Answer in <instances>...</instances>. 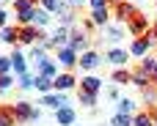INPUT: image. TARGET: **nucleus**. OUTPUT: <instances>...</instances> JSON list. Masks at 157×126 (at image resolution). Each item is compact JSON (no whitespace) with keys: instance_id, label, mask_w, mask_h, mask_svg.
Wrapping results in <instances>:
<instances>
[{"instance_id":"obj_1","label":"nucleus","mask_w":157,"mask_h":126,"mask_svg":"<svg viewBox=\"0 0 157 126\" xmlns=\"http://www.w3.org/2000/svg\"><path fill=\"white\" fill-rule=\"evenodd\" d=\"M3 110H8L17 121H36V118H39V110L30 107L28 102H14L11 107H3Z\"/></svg>"},{"instance_id":"obj_2","label":"nucleus","mask_w":157,"mask_h":126,"mask_svg":"<svg viewBox=\"0 0 157 126\" xmlns=\"http://www.w3.org/2000/svg\"><path fill=\"white\" fill-rule=\"evenodd\" d=\"M69 49H75L77 55H83L86 49H88V36H86V30H72V36H69V44H66Z\"/></svg>"},{"instance_id":"obj_3","label":"nucleus","mask_w":157,"mask_h":126,"mask_svg":"<svg viewBox=\"0 0 157 126\" xmlns=\"http://www.w3.org/2000/svg\"><path fill=\"white\" fill-rule=\"evenodd\" d=\"M77 66H80V69H86V71H91V69L102 66V55H99V52H94V49H86V52L77 58Z\"/></svg>"},{"instance_id":"obj_4","label":"nucleus","mask_w":157,"mask_h":126,"mask_svg":"<svg viewBox=\"0 0 157 126\" xmlns=\"http://www.w3.org/2000/svg\"><path fill=\"white\" fill-rule=\"evenodd\" d=\"M36 69H39L36 74H41V77H50V80H55V77H58V69H61V66H58L55 60H50V58L44 55V58H39V60H36Z\"/></svg>"},{"instance_id":"obj_5","label":"nucleus","mask_w":157,"mask_h":126,"mask_svg":"<svg viewBox=\"0 0 157 126\" xmlns=\"http://www.w3.org/2000/svg\"><path fill=\"white\" fill-rule=\"evenodd\" d=\"M113 14H116V19H119V22H124V25H127V22H130L135 14H138V8H135L132 3L119 0V3H116V8H113Z\"/></svg>"},{"instance_id":"obj_6","label":"nucleus","mask_w":157,"mask_h":126,"mask_svg":"<svg viewBox=\"0 0 157 126\" xmlns=\"http://www.w3.org/2000/svg\"><path fill=\"white\" fill-rule=\"evenodd\" d=\"M77 58H80V55H77L75 49H69V47H58V60H55V63H58L61 69H72V66H77Z\"/></svg>"},{"instance_id":"obj_7","label":"nucleus","mask_w":157,"mask_h":126,"mask_svg":"<svg viewBox=\"0 0 157 126\" xmlns=\"http://www.w3.org/2000/svg\"><path fill=\"white\" fill-rule=\"evenodd\" d=\"M127 30H130L132 36H144V33L149 30V19H146L144 14H135V16L127 22Z\"/></svg>"},{"instance_id":"obj_8","label":"nucleus","mask_w":157,"mask_h":126,"mask_svg":"<svg viewBox=\"0 0 157 126\" xmlns=\"http://www.w3.org/2000/svg\"><path fill=\"white\" fill-rule=\"evenodd\" d=\"M19 41H22V44H36V41H41L39 27H33V25H22V27H19Z\"/></svg>"},{"instance_id":"obj_9","label":"nucleus","mask_w":157,"mask_h":126,"mask_svg":"<svg viewBox=\"0 0 157 126\" xmlns=\"http://www.w3.org/2000/svg\"><path fill=\"white\" fill-rule=\"evenodd\" d=\"M105 60L121 69V66H127V60H130V52H127V49H108V52H105Z\"/></svg>"},{"instance_id":"obj_10","label":"nucleus","mask_w":157,"mask_h":126,"mask_svg":"<svg viewBox=\"0 0 157 126\" xmlns=\"http://www.w3.org/2000/svg\"><path fill=\"white\" fill-rule=\"evenodd\" d=\"M75 82H77V80H75V74H69V71H63V74H58V77L52 80V88L63 93V91H69V88H75Z\"/></svg>"},{"instance_id":"obj_11","label":"nucleus","mask_w":157,"mask_h":126,"mask_svg":"<svg viewBox=\"0 0 157 126\" xmlns=\"http://www.w3.org/2000/svg\"><path fill=\"white\" fill-rule=\"evenodd\" d=\"M11 71H17V77L19 74H28V60H25V55L22 52H11Z\"/></svg>"},{"instance_id":"obj_12","label":"nucleus","mask_w":157,"mask_h":126,"mask_svg":"<svg viewBox=\"0 0 157 126\" xmlns=\"http://www.w3.org/2000/svg\"><path fill=\"white\" fill-rule=\"evenodd\" d=\"M55 121H58L61 126H69V124H75V110H72L69 104L58 107V110H55Z\"/></svg>"},{"instance_id":"obj_13","label":"nucleus","mask_w":157,"mask_h":126,"mask_svg":"<svg viewBox=\"0 0 157 126\" xmlns=\"http://www.w3.org/2000/svg\"><path fill=\"white\" fill-rule=\"evenodd\" d=\"M141 69L149 74V80H152V85L157 88V60L155 58H149V55H144V60H141Z\"/></svg>"},{"instance_id":"obj_14","label":"nucleus","mask_w":157,"mask_h":126,"mask_svg":"<svg viewBox=\"0 0 157 126\" xmlns=\"http://www.w3.org/2000/svg\"><path fill=\"white\" fill-rule=\"evenodd\" d=\"M102 80L99 77H83V82H80V91H88V93H99L102 91Z\"/></svg>"},{"instance_id":"obj_15","label":"nucleus","mask_w":157,"mask_h":126,"mask_svg":"<svg viewBox=\"0 0 157 126\" xmlns=\"http://www.w3.org/2000/svg\"><path fill=\"white\" fill-rule=\"evenodd\" d=\"M69 36H72V33H69V27L63 25V27H58V30L52 33L50 41H52V47H66V44H69Z\"/></svg>"},{"instance_id":"obj_16","label":"nucleus","mask_w":157,"mask_h":126,"mask_svg":"<svg viewBox=\"0 0 157 126\" xmlns=\"http://www.w3.org/2000/svg\"><path fill=\"white\" fill-rule=\"evenodd\" d=\"M149 47H152V44H149L144 36H138V38L132 41V47H130V55H138V58H144V55L149 52Z\"/></svg>"},{"instance_id":"obj_17","label":"nucleus","mask_w":157,"mask_h":126,"mask_svg":"<svg viewBox=\"0 0 157 126\" xmlns=\"http://www.w3.org/2000/svg\"><path fill=\"white\" fill-rule=\"evenodd\" d=\"M30 25H33V27H39V30H41V27H47V25H50V14H47L44 8H36V11H33V22H30Z\"/></svg>"},{"instance_id":"obj_18","label":"nucleus","mask_w":157,"mask_h":126,"mask_svg":"<svg viewBox=\"0 0 157 126\" xmlns=\"http://www.w3.org/2000/svg\"><path fill=\"white\" fill-rule=\"evenodd\" d=\"M0 38L6 41V44H17L19 41V27H0Z\"/></svg>"},{"instance_id":"obj_19","label":"nucleus","mask_w":157,"mask_h":126,"mask_svg":"<svg viewBox=\"0 0 157 126\" xmlns=\"http://www.w3.org/2000/svg\"><path fill=\"white\" fill-rule=\"evenodd\" d=\"M91 19H94V25H99V27H105V25H108V19H110V8H94V14H91Z\"/></svg>"},{"instance_id":"obj_20","label":"nucleus","mask_w":157,"mask_h":126,"mask_svg":"<svg viewBox=\"0 0 157 126\" xmlns=\"http://www.w3.org/2000/svg\"><path fill=\"white\" fill-rule=\"evenodd\" d=\"M41 104H47V107H63L66 99H63V93L58 91V93H47V96L41 99Z\"/></svg>"},{"instance_id":"obj_21","label":"nucleus","mask_w":157,"mask_h":126,"mask_svg":"<svg viewBox=\"0 0 157 126\" xmlns=\"http://www.w3.org/2000/svg\"><path fill=\"white\" fill-rule=\"evenodd\" d=\"M132 85L146 88V85H152V80H149V74H146L144 69H138V71H132Z\"/></svg>"},{"instance_id":"obj_22","label":"nucleus","mask_w":157,"mask_h":126,"mask_svg":"<svg viewBox=\"0 0 157 126\" xmlns=\"http://www.w3.org/2000/svg\"><path fill=\"white\" fill-rule=\"evenodd\" d=\"M132 126H155V115L146 110V113H141V115L132 118Z\"/></svg>"},{"instance_id":"obj_23","label":"nucleus","mask_w":157,"mask_h":126,"mask_svg":"<svg viewBox=\"0 0 157 126\" xmlns=\"http://www.w3.org/2000/svg\"><path fill=\"white\" fill-rule=\"evenodd\" d=\"M58 19H61V22H63V25L69 27V25L75 22V8H69V5H63V8L58 11Z\"/></svg>"},{"instance_id":"obj_24","label":"nucleus","mask_w":157,"mask_h":126,"mask_svg":"<svg viewBox=\"0 0 157 126\" xmlns=\"http://www.w3.org/2000/svg\"><path fill=\"white\" fill-rule=\"evenodd\" d=\"M33 88H39L41 93H47V91L52 88V80H50V77H41V74H36V80H33Z\"/></svg>"},{"instance_id":"obj_25","label":"nucleus","mask_w":157,"mask_h":126,"mask_svg":"<svg viewBox=\"0 0 157 126\" xmlns=\"http://www.w3.org/2000/svg\"><path fill=\"white\" fill-rule=\"evenodd\" d=\"M63 5H66V0H41V8H44V11H55V14H58Z\"/></svg>"},{"instance_id":"obj_26","label":"nucleus","mask_w":157,"mask_h":126,"mask_svg":"<svg viewBox=\"0 0 157 126\" xmlns=\"http://www.w3.org/2000/svg\"><path fill=\"white\" fill-rule=\"evenodd\" d=\"M124 36V30L121 27H113V25H105V38H110V41H119Z\"/></svg>"},{"instance_id":"obj_27","label":"nucleus","mask_w":157,"mask_h":126,"mask_svg":"<svg viewBox=\"0 0 157 126\" xmlns=\"http://www.w3.org/2000/svg\"><path fill=\"white\" fill-rule=\"evenodd\" d=\"M77 99H80V104H83V107H94V104H97V93H88V91H80V96H77Z\"/></svg>"},{"instance_id":"obj_28","label":"nucleus","mask_w":157,"mask_h":126,"mask_svg":"<svg viewBox=\"0 0 157 126\" xmlns=\"http://www.w3.org/2000/svg\"><path fill=\"white\" fill-rule=\"evenodd\" d=\"M33 11H36V8H30V11H17V22H19V27L33 22Z\"/></svg>"},{"instance_id":"obj_29","label":"nucleus","mask_w":157,"mask_h":126,"mask_svg":"<svg viewBox=\"0 0 157 126\" xmlns=\"http://www.w3.org/2000/svg\"><path fill=\"white\" fill-rule=\"evenodd\" d=\"M113 126H132V115L116 113V115H113Z\"/></svg>"},{"instance_id":"obj_30","label":"nucleus","mask_w":157,"mask_h":126,"mask_svg":"<svg viewBox=\"0 0 157 126\" xmlns=\"http://www.w3.org/2000/svg\"><path fill=\"white\" fill-rule=\"evenodd\" d=\"M144 99H146V104L157 107V88L155 85H152V88H144Z\"/></svg>"},{"instance_id":"obj_31","label":"nucleus","mask_w":157,"mask_h":126,"mask_svg":"<svg viewBox=\"0 0 157 126\" xmlns=\"http://www.w3.org/2000/svg\"><path fill=\"white\" fill-rule=\"evenodd\" d=\"M33 80H36V77H30V74H19L17 85H19L22 91H30V88H33Z\"/></svg>"},{"instance_id":"obj_32","label":"nucleus","mask_w":157,"mask_h":126,"mask_svg":"<svg viewBox=\"0 0 157 126\" xmlns=\"http://www.w3.org/2000/svg\"><path fill=\"white\" fill-rule=\"evenodd\" d=\"M132 110H135V102H132V99H121V102H119V113L132 115Z\"/></svg>"},{"instance_id":"obj_33","label":"nucleus","mask_w":157,"mask_h":126,"mask_svg":"<svg viewBox=\"0 0 157 126\" xmlns=\"http://www.w3.org/2000/svg\"><path fill=\"white\" fill-rule=\"evenodd\" d=\"M36 3H39V0H14L17 11H30V8H36Z\"/></svg>"},{"instance_id":"obj_34","label":"nucleus","mask_w":157,"mask_h":126,"mask_svg":"<svg viewBox=\"0 0 157 126\" xmlns=\"http://www.w3.org/2000/svg\"><path fill=\"white\" fill-rule=\"evenodd\" d=\"M113 80H116V82H132V71H124V69H119V71L113 74Z\"/></svg>"},{"instance_id":"obj_35","label":"nucleus","mask_w":157,"mask_h":126,"mask_svg":"<svg viewBox=\"0 0 157 126\" xmlns=\"http://www.w3.org/2000/svg\"><path fill=\"white\" fill-rule=\"evenodd\" d=\"M0 126H14V115L8 110H0Z\"/></svg>"},{"instance_id":"obj_36","label":"nucleus","mask_w":157,"mask_h":126,"mask_svg":"<svg viewBox=\"0 0 157 126\" xmlns=\"http://www.w3.org/2000/svg\"><path fill=\"white\" fill-rule=\"evenodd\" d=\"M14 85V77L11 74H0V91H8Z\"/></svg>"},{"instance_id":"obj_37","label":"nucleus","mask_w":157,"mask_h":126,"mask_svg":"<svg viewBox=\"0 0 157 126\" xmlns=\"http://www.w3.org/2000/svg\"><path fill=\"white\" fill-rule=\"evenodd\" d=\"M11 71V58H0V74H8Z\"/></svg>"},{"instance_id":"obj_38","label":"nucleus","mask_w":157,"mask_h":126,"mask_svg":"<svg viewBox=\"0 0 157 126\" xmlns=\"http://www.w3.org/2000/svg\"><path fill=\"white\" fill-rule=\"evenodd\" d=\"M144 38L155 47V44H157V30H155V27H152V30H146V33H144Z\"/></svg>"},{"instance_id":"obj_39","label":"nucleus","mask_w":157,"mask_h":126,"mask_svg":"<svg viewBox=\"0 0 157 126\" xmlns=\"http://www.w3.org/2000/svg\"><path fill=\"white\" fill-rule=\"evenodd\" d=\"M88 3H91V8H108L110 0H88Z\"/></svg>"},{"instance_id":"obj_40","label":"nucleus","mask_w":157,"mask_h":126,"mask_svg":"<svg viewBox=\"0 0 157 126\" xmlns=\"http://www.w3.org/2000/svg\"><path fill=\"white\" fill-rule=\"evenodd\" d=\"M83 3H86V0H66V5H69V8H80Z\"/></svg>"},{"instance_id":"obj_41","label":"nucleus","mask_w":157,"mask_h":126,"mask_svg":"<svg viewBox=\"0 0 157 126\" xmlns=\"http://www.w3.org/2000/svg\"><path fill=\"white\" fill-rule=\"evenodd\" d=\"M6 19H8V16H6V11L0 8V27H6Z\"/></svg>"},{"instance_id":"obj_42","label":"nucleus","mask_w":157,"mask_h":126,"mask_svg":"<svg viewBox=\"0 0 157 126\" xmlns=\"http://www.w3.org/2000/svg\"><path fill=\"white\" fill-rule=\"evenodd\" d=\"M3 3H8V0H0V5H3Z\"/></svg>"},{"instance_id":"obj_43","label":"nucleus","mask_w":157,"mask_h":126,"mask_svg":"<svg viewBox=\"0 0 157 126\" xmlns=\"http://www.w3.org/2000/svg\"><path fill=\"white\" fill-rule=\"evenodd\" d=\"M155 30H157V22H155Z\"/></svg>"},{"instance_id":"obj_44","label":"nucleus","mask_w":157,"mask_h":126,"mask_svg":"<svg viewBox=\"0 0 157 126\" xmlns=\"http://www.w3.org/2000/svg\"><path fill=\"white\" fill-rule=\"evenodd\" d=\"M0 110H3V107H0Z\"/></svg>"},{"instance_id":"obj_45","label":"nucleus","mask_w":157,"mask_h":126,"mask_svg":"<svg viewBox=\"0 0 157 126\" xmlns=\"http://www.w3.org/2000/svg\"><path fill=\"white\" fill-rule=\"evenodd\" d=\"M116 3H119V0H116Z\"/></svg>"}]
</instances>
